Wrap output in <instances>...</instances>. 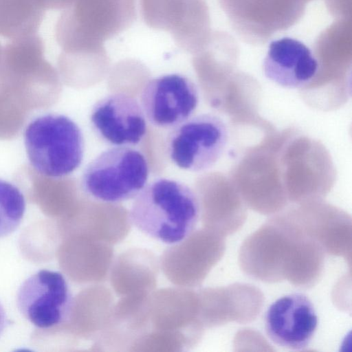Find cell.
<instances>
[{
  "instance_id": "1",
  "label": "cell",
  "mask_w": 352,
  "mask_h": 352,
  "mask_svg": "<svg viewBox=\"0 0 352 352\" xmlns=\"http://www.w3.org/2000/svg\"><path fill=\"white\" fill-rule=\"evenodd\" d=\"M199 215V199L188 186L160 178L145 186L134 198L129 218L147 236L174 245L192 233Z\"/></svg>"
},
{
  "instance_id": "2",
  "label": "cell",
  "mask_w": 352,
  "mask_h": 352,
  "mask_svg": "<svg viewBox=\"0 0 352 352\" xmlns=\"http://www.w3.org/2000/svg\"><path fill=\"white\" fill-rule=\"evenodd\" d=\"M23 139L30 164L43 176L64 177L82 162L83 134L78 125L65 115L46 113L35 118L25 127Z\"/></svg>"
},
{
  "instance_id": "3",
  "label": "cell",
  "mask_w": 352,
  "mask_h": 352,
  "mask_svg": "<svg viewBox=\"0 0 352 352\" xmlns=\"http://www.w3.org/2000/svg\"><path fill=\"white\" fill-rule=\"evenodd\" d=\"M145 156L129 146L107 149L85 168L82 190L91 198L116 204L134 199L145 187L148 178Z\"/></svg>"
},
{
  "instance_id": "4",
  "label": "cell",
  "mask_w": 352,
  "mask_h": 352,
  "mask_svg": "<svg viewBox=\"0 0 352 352\" xmlns=\"http://www.w3.org/2000/svg\"><path fill=\"white\" fill-rule=\"evenodd\" d=\"M166 140L169 159L177 167L201 172L212 167L222 156L229 132L219 116L201 114L173 127Z\"/></svg>"
},
{
  "instance_id": "5",
  "label": "cell",
  "mask_w": 352,
  "mask_h": 352,
  "mask_svg": "<svg viewBox=\"0 0 352 352\" xmlns=\"http://www.w3.org/2000/svg\"><path fill=\"white\" fill-rule=\"evenodd\" d=\"M16 306L22 316L39 329H50L66 322L73 297L65 276L59 272L41 270L19 287Z\"/></svg>"
},
{
  "instance_id": "6",
  "label": "cell",
  "mask_w": 352,
  "mask_h": 352,
  "mask_svg": "<svg viewBox=\"0 0 352 352\" xmlns=\"http://www.w3.org/2000/svg\"><path fill=\"white\" fill-rule=\"evenodd\" d=\"M140 100L145 117L151 124L173 128L193 114L199 103V91L188 77L170 74L147 82Z\"/></svg>"
},
{
  "instance_id": "7",
  "label": "cell",
  "mask_w": 352,
  "mask_h": 352,
  "mask_svg": "<svg viewBox=\"0 0 352 352\" xmlns=\"http://www.w3.org/2000/svg\"><path fill=\"white\" fill-rule=\"evenodd\" d=\"M73 14L75 47L100 49L104 41L132 25L135 0H76Z\"/></svg>"
},
{
  "instance_id": "8",
  "label": "cell",
  "mask_w": 352,
  "mask_h": 352,
  "mask_svg": "<svg viewBox=\"0 0 352 352\" xmlns=\"http://www.w3.org/2000/svg\"><path fill=\"white\" fill-rule=\"evenodd\" d=\"M318 318L307 296L300 292L285 295L273 302L265 316L267 337L283 348L302 351L316 332Z\"/></svg>"
},
{
  "instance_id": "9",
  "label": "cell",
  "mask_w": 352,
  "mask_h": 352,
  "mask_svg": "<svg viewBox=\"0 0 352 352\" xmlns=\"http://www.w3.org/2000/svg\"><path fill=\"white\" fill-rule=\"evenodd\" d=\"M90 122L98 137L117 146L138 144L146 133V117L141 105L124 94H111L96 102Z\"/></svg>"
},
{
  "instance_id": "10",
  "label": "cell",
  "mask_w": 352,
  "mask_h": 352,
  "mask_svg": "<svg viewBox=\"0 0 352 352\" xmlns=\"http://www.w3.org/2000/svg\"><path fill=\"white\" fill-rule=\"evenodd\" d=\"M318 63L311 50L291 37L272 41L263 63L265 77L287 89L308 84L316 76Z\"/></svg>"
},
{
  "instance_id": "11",
  "label": "cell",
  "mask_w": 352,
  "mask_h": 352,
  "mask_svg": "<svg viewBox=\"0 0 352 352\" xmlns=\"http://www.w3.org/2000/svg\"><path fill=\"white\" fill-rule=\"evenodd\" d=\"M194 0H140V12L151 28L170 34L176 45L193 47Z\"/></svg>"
},
{
  "instance_id": "12",
  "label": "cell",
  "mask_w": 352,
  "mask_h": 352,
  "mask_svg": "<svg viewBox=\"0 0 352 352\" xmlns=\"http://www.w3.org/2000/svg\"><path fill=\"white\" fill-rule=\"evenodd\" d=\"M26 209L25 197L15 184L0 179V238L14 232Z\"/></svg>"
},
{
  "instance_id": "13",
  "label": "cell",
  "mask_w": 352,
  "mask_h": 352,
  "mask_svg": "<svg viewBox=\"0 0 352 352\" xmlns=\"http://www.w3.org/2000/svg\"><path fill=\"white\" fill-rule=\"evenodd\" d=\"M8 324V319L6 312L2 304L0 302V336L3 334Z\"/></svg>"
}]
</instances>
